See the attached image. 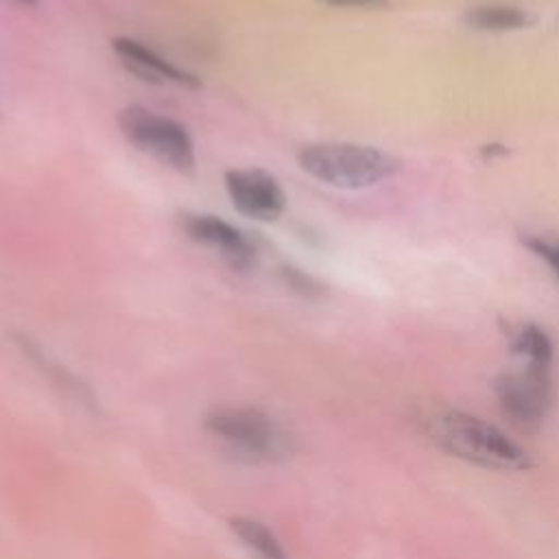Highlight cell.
I'll return each mask as SVG.
<instances>
[{
    "mask_svg": "<svg viewBox=\"0 0 559 559\" xmlns=\"http://www.w3.org/2000/svg\"><path fill=\"white\" fill-rule=\"evenodd\" d=\"M421 426L441 450L467 463L500 472L533 467V459L524 448L493 424L465 411L432 408L421 417Z\"/></svg>",
    "mask_w": 559,
    "mask_h": 559,
    "instance_id": "obj_1",
    "label": "cell"
},
{
    "mask_svg": "<svg viewBox=\"0 0 559 559\" xmlns=\"http://www.w3.org/2000/svg\"><path fill=\"white\" fill-rule=\"evenodd\" d=\"M203 426L225 448L253 463H277L295 450L288 428L258 406H216L205 413Z\"/></svg>",
    "mask_w": 559,
    "mask_h": 559,
    "instance_id": "obj_2",
    "label": "cell"
},
{
    "mask_svg": "<svg viewBox=\"0 0 559 559\" xmlns=\"http://www.w3.org/2000/svg\"><path fill=\"white\" fill-rule=\"evenodd\" d=\"M297 164L312 179L341 190L371 188L393 177L400 168V162L393 155L376 146L349 142H317L301 146Z\"/></svg>",
    "mask_w": 559,
    "mask_h": 559,
    "instance_id": "obj_3",
    "label": "cell"
},
{
    "mask_svg": "<svg viewBox=\"0 0 559 559\" xmlns=\"http://www.w3.org/2000/svg\"><path fill=\"white\" fill-rule=\"evenodd\" d=\"M116 122L127 142L144 155H151L159 164L183 175H190L194 170V142L181 122L162 116L144 105L122 107Z\"/></svg>",
    "mask_w": 559,
    "mask_h": 559,
    "instance_id": "obj_4",
    "label": "cell"
},
{
    "mask_svg": "<svg viewBox=\"0 0 559 559\" xmlns=\"http://www.w3.org/2000/svg\"><path fill=\"white\" fill-rule=\"evenodd\" d=\"M496 397L502 415L524 432L542 426L550 406V369L520 365L496 380Z\"/></svg>",
    "mask_w": 559,
    "mask_h": 559,
    "instance_id": "obj_5",
    "label": "cell"
},
{
    "mask_svg": "<svg viewBox=\"0 0 559 559\" xmlns=\"http://www.w3.org/2000/svg\"><path fill=\"white\" fill-rule=\"evenodd\" d=\"M179 225L192 242L216 253L229 269L240 273L255 269L258 247L240 227L205 212H183Z\"/></svg>",
    "mask_w": 559,
    "mask_h": 559,
    "instance_id": "obj_6",
    "label": "cell"
},
{
    "mask_svg": "<svg viewBox=\"0 0 559 559\" xmlns=\"http://www.w3.org/2000/svg\"><path fill=\"white\" fill-rule=\"evenodd\" d=\"M225 190L236 207L247 218L271 223L282 216L286 194L277 177L264 168H231L225 173Z\"/></svg>",
    "mask_w": 559,
    "mask_h": 559,
    "instance_id": "obj_7",
    "label": "cell"
},
{
    "mask_svg": "<svg viewBox=\"0 0 559 559\" xmlns=\"http://www.w3.org/2000/svg\"><path fill=\"white\" fill-rule=\"evenodd\" d=\"M111 50L118 57L120 66L127 72H131L133 76L142 79L144 83L175 85V87H183V90L201 87V79L194 72L179 68L177 63L162 57L157 50L144 46L138 39L116 37V39H111Z\"/></svg>",
    "mask_w": 559,
    "mask_h": 559,
    "instance_id": "obj_8",
    "label": "cell"
},
{
    "mask_svg": "<svg viewBox=\"0 0 559 559\" xmlns=\"http://www.w3.org/2000/svg\"><path fill=\"white\" fill-rule=\"evenodd\" d=\"M465 22L476 31H520L531 24V15L513 4H480L465 13Z\"/></svg>",
    "mask_w": 559,
    "mask_h": 559,
    "instance_id": "obj_9",
    "label": "cell"
},
{
    "mask_svg": "<svg viewBox=\"0 0 559 559\" xmlns=\"http://www.w3.org/2000/svg\"><path fill=\"white\" fill-rule=\"evenodd\" d=\"M229 526L260 559H288L273 531H269L260 520L236 515L229 520Z\"/></svg>",
    "mask_w": 559,
    "mask_h": 559,
    "instance_id": "obj_10",
    "label": "cell"
},
{
    "mask_svg": "<svg viewBox=\"0 0 559 559\" xmlns=\"http://www.w3.org/2000/svg\"><path fill=\"white\" fill-rule=\"evenodd\" d=\"M513 354L522 360V365H531V367H542V369H550L552 362V343L548 338V334L533 325L526 323L518 330V334L513 336Z\"/></svg>",
    "mask_w": 559,
    "mask_h": 559,
    "instance_id": "obj_11",
    "label": "cell"
},
{
    "mask_svg": "<svg viewBox=\"0 0 559 559\" xmlns=\"http://www.w3.org/2000/svg\"><path fill=\"white\" fill-rule=\"evenodd\" d=\"M524 245L535 255H539L552 269V273L559 277V242L557 240L546 238V236H528V238H524Z\"/></svg>",
    "mask_w": 559,
    "mask_h": 559,
    "instance_id": "obj_12",
    "label": "cell"
},
{
    "mask_svg": "<svg viewBox=\"0 0 559 559\" xmlns=\"http://www.w3.org/2000/svg\"><path fill=\"white\" fill-rule=\"evenodd\" d=\"M328 7H345V9H367V7H382L391 0H317Z\"/></svg>",
    "mask_w": 559,
    "mask_h": 559,
    "instance_id": "obj_13",
    "label": "cell"
},
{
    "mask_svg": "<svg viewBox=\"0 0 559 559\" xmlns=\"http://www.w3.org/2000/svg\"><path fill=\"white\" fill-rule=\"evenodd\" d=\"M17 2H22V4H35L37 0H17Z\"/></svg>",
    "mask_w": 559,
    "mask_h": 559,
    "instance_id": "obj_14",
    "label": "cell"
}]
</instances>
